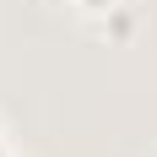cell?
Segmentation results:
<instances>
[{"label":"cell","instance_id":"obj_1","mask_svg":"<svg viewBox=\"0 0 157 157\" xmlns=\"http://www.w3.org/2000/svg\"><path fill=\"white\" fill-rule=\"evenodd\" d=\"M81 11H119V0H76Z\"/></svg>","mask_w":157,"mask_h":157},{"label":"cell","instance_id":"obj_2","mask_svg":"<svg viewBox=\"0 0 157 157\" xmlns=\"http://www.w3.org/2000/svg\"><path fill=\"white\" fill-rule=\"evenodd\" d=\"M0 157H6V146H0Z\"/></svg>","mask_w":157,"mask_h":157}]
</instances>
